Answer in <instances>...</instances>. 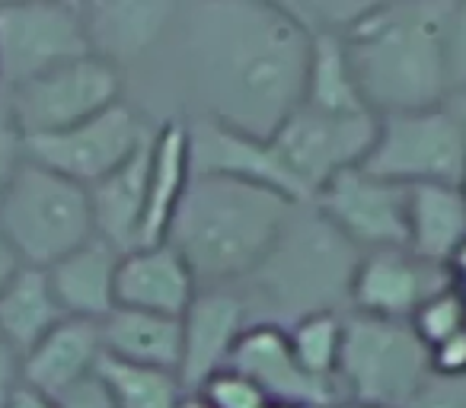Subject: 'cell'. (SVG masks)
<instances>
[{
    "label": "cell",
    "mask_w": 466,
    "mask_h": 408,
    "mask_svg": "<svg viewBox=\"0 0 466 408\" xmlns=\"http://www.w3.org/2000/svg\"><path fill=\"white\" fill-rule=\"evenodd\" d=\"M20 363H23V357L16 354L4 338H0V408L7 405V399L14 395V389L23 383Z\"/></svg>",
    "instance_id": "obj_35"
},
{
    "label": "cell",
    "mask_w": 466,
    "mask_h": 408,
    "mask_svg": "<svg viewBox=\"0 0 466 408\" xmlns=\"http://www.w3.org/2000/svg\"><path fill=\"white\" fill-rule=\"evenodd\" d=\"M447 10L451 0H368L342 33L358 90L374 115L447 103Z\"/></svg>",
    "instance_id": "obj_2"
},
{
    "label": "cell",
    "mask_w": 466,
    "mask_h": 408,
    "mask_svg": "<svg viewBox=\"0 0 466 408\" xmlns=\"http://www.w3.org/2000/svg\"><path fill=\"white\" fill-rule=\"evenodd\" d=\"M444 71L447 90L466 93V0H451L444 26Z\"/></svg>",
    "instance_id": "obj_31"
},
{
    "label": "cell",
    "mask_w": 466,
    "mask_h": 408,
    "mask_svg": "<svg viewBox=\"0 0 466 408\" xmlns=\"http://www.w3.org/2000/svg\"><path fill=\"white\" fill-rule=\"evenodd\" d=\"M304 105L323 112H370L358 90L355 71L345 55L342 35H310V61H307Z\"/></svg>",
    "instance_id": "obj_26"
},
{
    "label": "cell",
    "mask_w": 466,
    "mask_h": 408,
    "mask_svg": "<svg viewBox=\"0 0 466 408\" xmlns=\"http://www.w3.org/2000/svg\"><path fill=\"white\" fill-rule=\"evenodd\" d=\"M7 96L23 134H52L122 103V71L96 55H84L14 86Z\"/></svg>",
    "instance_id": "obj_11"
},
{
    "label": "cell",
    "mask_w": 466,
    "mask_h": 408,
    "mask_svg": "<svg viewBox=\"0 0 466 408\" xmlns=\"http://www.w3.org/2000/svg\"><path fill=\"white\" fill-rule=\"evenodd\" d=\"M179 408H211V405H208L198 393H186V395H182V402H179Z\"/></svg>",
    "instance_id": "obj_41"
},
{
    "label": "cell",
    "mask_w": 466,
    "mask_h": 408,
    "mask_svg": "<svg viewBox=\"0 0 466 408\" xmlns=\"http://www.w3.org/2000/svg\"><path fill=\"white\" fill-rule=\"evenodd\" d=\"M285 332H288V344H291L304 373H310L313 380L336 383L339 357H342L345 313L339 310L310 313V316L285 325Z\"/></svg>",
    "instance_id": "obj_28"
},
{
    "label": "cell",
    "mask_w": 466,
    "mask_h": 408,
    "mask_svg": "<svg viewBox=\"0 0 466 408\" xmlns=\"http://www.w3.org/2000/svg\"><path fill=\"white\" fill-rule=\"evenodd\" d=\"M332 408H374V405H361V402H336Z\"/></svg>",
    "instance_id": "obj_42"
},
{
    "label": "cell",
    "mask_w": 466,
    "mask_h": 408,
    "mask_svg": "<svg viewBox=\"0 0 466 408\" xmlns=\"http://www.w3.org/2000/svg\"><path fill=\"white\" fill-rule=\"evenodd\" d=\"M157 128L135 105L116 103L74 128L26 137V160L90 188L147 147Z\"/></svg>",
    "instance_id": "obj_9"
},
{
    "label": "cell",
    "mask_w": 466,
    "mask_h": 408,
    "mask_svg": "<svg viewBox=\"0 0 466 408\" xmlns=\"http://www.w3.org/2000/svg\"><path fill=\"white\" fill-rule=\"evenodd\" d=\"M447 284H451L447 268L419 259L406 246L370 249L361 253L351 272L349 313L409 323L412 313Z\"/></svg>",
    "instance_id": "obj_13"
},
{
    "label": "cell",
    "mask_w": 466,
    "mask_h": 408,
    "mask_svg": "<svg viewBox=\"0 0 466 408\" xmlns=\"http://www.w3.org/2000/svg\"><path fill=\"white\" fill-rule=\"evenodd\" d=\"M99 335H103V354L116 357V361L179 373L182 323L176 316L116 306L99 323Z\"/></svg>",
    "instance_id": "obj_24"
},
{
    "label": "cell",
    "mask_w": 466,
    "mask_h": 408,
    "mask_svg": "<svg viewBox=\"0 0 466 408\" xmlns=\"http://www.w3.org/2000/svg\"><path fill=\"white\" fill-rule=\"evenodd\" d=\"M431 376L428 348L400 319L345 313L342 357L336 386L342 402L374 408H402Z\"/></svg>",
    "instance_id": "obj_6"
},
{
    "label": "cell",
    "mask_w": 466,
    "mask_h": 408,
    "mask_svg": "<svg viewBox=\"0 0 466 408\" xmlns=\"http://www.w3.org/2000/svg\"><path fill=\"white\" fill-rule=\"evenodd\" d=\"M428 367L441 380H466V329L428 348Z\"/></svg>",
    "instance_id": "obj_33"
},
{
    "label": "cell",
    "mask_w": 466,
    "mask_h": 408,
    "mask_svg": "<svg viewBox=\"0 0 466 408\" xmlns=\"http://www.w3.org/2000/svg\"><path fill=\"white\" fill-rule=\"evenodd\" d=\"M402 408H466V380H441L428 376V383Z\"/></svg>",
    "instance_id": "obj_34"
},
{
    "label": "cell",
    "mask_w": 466,
    "mask_h": 408,
    "mask_svg": "<svg viewBox=\"0 0 466 408\" xmlns=\"http://www.w3.org/2000/svg\"><path fill=\"white\" fill-rule=\"evenodd\" d=\"M298 201L253 182L192 175L169 224L167 243L198 287H237L262 265Z\"/></svg>",
    "instance_id": "obj_3"
},
{
    "label": "cell",
    "mask_w": 466,
    "mask_h": 408,
    "mask_svg": "<svg viewBox=\"0 0 466 408\" xmlns=\"http://www.w3.org/2000/svg\"><path fill=\"white\" fill-rule=\"evenodd\" d=\"M447 274H451V284L460 291V297L466 300V243L453 253V259L447 262Z\"/></svg>",
    "instance_id": "obj_38"
},
{
    "label": "cell",
    "mask_w": 466,
    "mask_h": 408,
    "mask_svg": "<svg viewBox=\"0 0 466 408\" xmlns=\"http://www.w3.org/2000/svg\"><path fill=\"white\" fill-rule=\"evenodd\" d=\"M374 137V112H323L300 103L268 141L310 201L339 173L361 166Z\"/></svg>",
    "instance_id": "obj_8"
},
{
    "label": "cell",
    "mask_w": 466,
    "mask_h": 408,
    "mask_svg": "<svg viewBox=\"0 0 466 408\" xmlns=\"http://www.w3.org/2000/svg\"><path fill=\"white\" fill-rule=\"evenodd\" d=\"M406 249L447 268L466 243V198L460 185H412L406 204Z\"/></svg>",
    "instance_id": "obj_23"
},
{
    "label": "cell",
    "mask_w": 466,
    "mask_h": 408,
    "mask_svg": "<svg viewBox=\"0 0 466 408\" xmlns=\"http://www.w3.org/2000/svg\"><path fill=\"white\" fill-rule=\"evenodd\" d=\"M96 380L109 395L112 408H179L186 395V386L173 370L141 367L109 354L99 357Z\"/></svg>",
    "instance_id": "obj_27"
},
{
    "label": "cell",
    "mask_w": 466,
    "mask_h": 408,
    "mask_svg": "<svg viewBox=\"0 0 466 408\" xmlns=\"http://www.w3.org/2000/svg\"><path fill=\"white\" fill-rule=\"evenodd\" d=\"M4 408H61V402L52 399V395H46V393H39V389L26 386V383H20Z\"/></svg>",
    "instance_id": "obj_37"
},
{
    "label": "cell",
    "mask_w": 466,
    "mask_h": 408,
    "mask_svg": "<svg viewBox=\"0 0 466 408\" xmlns=\"http://www.w3.org/2000/svg\"><path fill=\"white\" fill-rule=\"evenodd\" d=\"M192 393H198L211 408H268L272 405V399H268L249 376H243L240 370H233V367H224V370H218V373H211L198 389H192Z\"/></svg>",
    "instance_id": "obj_30"
},
{
    "label": "cell",
    "mask_w": 466,
    "mask_h": 408,
    "mask_svg": "<svg viewBox=\"0 0 466 408\" xmlns=\"http://www.w3.org/2000/svg\"><path fill=\"white\" fill-rule=\"evenodd\" d=\"M80 10L90 55L116 65L118 71L157 48L179 16L176 0H86Z\"/></svg>",
    "instance_id": "obj_17"
},
{
    "label": "cell",
    "mask_w": 466,
    "mask_h": 408,
    "mask_svg": "<svg viewBox=\"0 0 466 408\" xmlns=\"http://www.w3.org/2000/svg\"><path fill=\"white\" fill-rule=\"evenodd\" d=\"M118 262H122V253L93 236L90 243L46 268L65 316L103 323L116 310Z\"/></svg>",
    "instance_id": "obj_20"
},
{
    "label": "cell",
    "mask_w": 466,
    "mask_h": 408,
    "mask_svg": "<svg viewBox=\"0 0 466 408\" xmlns=\"http://www.w3.org/2000/svg\"><path fill=\"white\" fill-rule=\"evenodd\" d=\"M61 408H112V402L106 395V389L99 386V380L93 376V380L80 383L74 393H67L61 399Z\"/></svg>",
    "instance_id": "obj_36"
},
{
    "label": "cell",
    "mask_w": 466,
    "mask_h": 408,
    "mask_svg": "<svg viewBox=\"0 0 466 408\" xmlns=\"http://www.w3.org/2000/svg\"><path fill=\"white\" fill-rule=\"evenodd\" d=\"M447 105L453 109V115L460 118V128H463V144H466V93H453L447 96ZM460 192L466 198V163H463V182H460Z\"/></svg>",
    "instance_id": "obj_40"
},
{
    "label": "cell",
    "mask_w": 466,
    "mask_h": 408,
    "mask_svg": "<svg viewBox=\"0 0 466 408\" xmlns=\"http://www.w3.org/2000/svg\"><path fill=\"white\" fill-rule=\"evenodd\" d=\"M186 131L192 175H224V179L253 182V185H266L298 204H307L304 192L288 173L272 141L243 134L237 128L211 122V118H192L186 122Z\"/></svg>",
    "instance_id": "obj_15"
},
{
    "label": "cell",
    "mask_w": 466,
    "mask_h": 408,
    "mask_svg": "<svg viewBox=\"0 0 466 408\" xmlns=\"http://www.w3.org/2000/svg\"><path fill=\"white\" fill-rule=\"evenodd\" d=\"M0 234L20 265H55L96 236L86 188L26 160L0 192Z\"/></svg>",
    "instance_id": "obj_5"
},
{
    "label": "cell",
    "mask_w": 466,
    "mask_h": 408,
    "mask_svg": "<svg viewBox=\"0 0 466 408\" xmlns=\"http://www.w3.org/2000/svg\"><path fill=\"white\" fill-rule=\"evenodd\" d=\"M90 55L84 10L74 0L0 4V86L14 90L39 74Z\"/></svg>",
    "instance_id": "obj_10"
},
{
    "label": "cell",
    "mask_w": 466,
    "mask_h": 408,
    "mask_svg": "<svg viewBox=\"0 0 466 408\" xmlns=\"http://www.w3.org/2000/svg\"><path fill=\"white\" fill-rule=\"evenodd\" d=\"M466 144L460 118L447 103L431 109L377 115V137L361 169L412 185H460L463 182Z\"/></svg>",
    "instance_id": "obj_7"
},
{
    "label": "cell",
    "mask_w": 466,
    "mask_h": 408,
    "mask_svg": "<svg viewBox=\"0 0 466 408\" xmlns=\"http://www.w3.org/2000/svg\"><path fill=\"white\" fill-rule=\"evenodd\" d=\"M192 182V163H188V131L186 122L160 124L150 144L147 160V201H144V224L137 246L167 243L169 224L176 217L182 194Z\"/></svg>",
    "instance_id": "obj_22"
},
{
    "label": "cell",
    "mask_w": 466,
    "mask_h": 408,
    "mask_svg": "<svg viewBox=\"0 0 466 408\" xmlns=\"http://www.w3.org/2000/svg\"><path fill=\"white\" fill-rule=\"evenodd\" d=\"M230 367L256 383L272 402L300 408H332L342 402L336 383L313 380L294 357L288 332L275 323H253L230 354Z\"/></svg>",
    "instance_id": "obj_16"
},
{
    "label": "cell",
    "mask_w": 466,
    "mask_h": 408,
    "mask_svg": "<svg viewBox=\"0 0 466 408\" xmlns=\"http://www.w3.org/2000/svg\"><path fill=\"white\" fill-rule=\"evenodd\" d=\"M150 144L144 150H137L125 166H118L116 173H109L96 185L86 188L90 214H93V234H96V240L118 249L122 255L137 249V243H141Z\"/></svg>",
    "instance_id": "obj_21"
},
{
    "label": "cell",
    "mask_w": 466,
    "mask_h": 408,
    "mask_svg": "<svg viewBox=\"0 0 466 408\" xmlns=\"http://www.w3.org/2000/svg\"><path fill=\"white\" fill-rule=\"evenodd\" d=\"M409 325H412V332L421 338L425 348H434V344H441L444 338L466 329V300L460 297L457 287L447 284L444 291L431 294V297L412 313Z\"/></svg>",
    "instance_id": "obj_29"
},
{
    "label": "cell",
    "mask_w": 466,
    "mask_h": 408,
    "mask_svg": "<svg viewBox=\"0 0 466 408\" xmlns=\"http://www.w3.org/2000/svg\"><path fill=\"white\" fill-rule=\"evenodd\" d=\"M182 323L179 380L186 393L198 389L218 370L230 367V354L253 325V310L240 287H198Z\"/></svg>",
    "instance_id": "obj_14"
},
{
    "label": "cell",
    "mask_w": 466,
    "mask_h": 408,
    "mask_svg": "<svg viewBox=\"0 0 466 408\" xmlns=\"http://www.w3.org/2000/svg\"><path fill=\"white\" fill-rule=\"evenodd\" d=\"M195 294H198V281L169 243L137 246L118 262L116 306L179 319Z\"/></svg>",
    "instance_id": "obj_18"
},
{
    "label": "cell",
    "mask_w": 466,
    "mask_h": 408,
    "mask_svg": "<svg viewBox=\"0 0 466 408\" xmlns=\"http://www.w3.org/2000/svg\"><path fill=\"white\" fill-rule=\"evenodd\" d=\"M268 408H300V405H288V402H272Z\"/></svg>",
    "instance_id": "obj_43"
},
{
    "label": "cell",
    "mask_w": 466,
    "mask_h": 408,
    "mask_svg": "<svg viewBox=\"0 0 466 408\" xmlns=\"http://www.w3.org/2000/svg\"><path fill=\"white\" fill-rule=\"evenodd\" d=\"M16 268H20V259H16L14 249H10V243L4 240V234H0V287L14 278Z\"/></svg>",
    "instance_id": "obj_39"
},
{
    "label": "cell",
    "mask_w": 466,
    "mask_h": 408,
    "mask_svg": "<svg viewBox=\"0 0 466 408\" xmlns=\"http://www.w3.org/2000/svg\"><path fill=\"white\" fill-rule=\"evenodd\" d=\"M23 163H26V134L16 124L7 90L0 86V192L20 173Z\"/></svg>",
    "instance_id": "obj_32"
},
{
    "label": "cell",
    "mask_w": 466,
    "mask_h": 408,
    "mask_svg": "<svg viewBox=\"0 0 466 408\" xmlns=\"http://www.w3.org/2000/svg\"><path fill=\"white\" fill-rule=\"evenodd\" d=\"M182 48L198 118L268 141L304 103L310 33L285 0H195Z\"/></svg>",
    "instance_id": "obj_1"
},
{
    "label": "cell",
    "mask_w": 466,
    "mask_h": 408,
    "mask_svg": "<svg viewBox=\"0 0 466 408\" xmlns=\"http://www.w3.org/2000/svg\"><path fill=\"white\" fill-rule=\"evenodd\" d=\"M358 259L361 253L310 201L298 204L272 253L247 278L253 284V297L247 294L249 310L253 304H268L275 313L298 323L310 313L349 306V284Z\"/></svg>",
    "instance_id": "obj_4"
},
{
    "label": "cell",
    "mask_w": 466,
    "mask_h": 408,
    "mask_svg": "<svg viewBox=\"0 0 466 408\" xmlns=\"http://www.w3.org/2000/svg\"><path fill=\"white\" fill-rule=\"evenodd\" d=\"M310 204L358 249H400L406 246V204L409 188L355 166L326 182Z\"/></svg>",
    "instance_id": "obj_12"
},
{
    "label": "cell",
    "mask_w": 466,
    "mask_h": 408,
    "mask_svg": "<svg viewBox=\"0 0 466 408\" xmlns=\"http://www.w3.org/2000/svg\"><path fill=\"white\" fill-rule=\"evenodd\" d=\"M65 319L46 268L20 265L14 278L0 287V338L20 357Z\"/></svg>",
    "instance_id": "obj_25"
},
{
    "label": "cell",
    "mask_w": 466,
    "mask_h": 408,
    "mask_svg": "<svg viewBox=\"0 0 466 408\" xmlns=\"http://www.w3.org/2000/svg\"><path fill=\"white\" fill-rule=\"evenodd\" d=\"M99 357H103L99 323L67 316L35 348H29L23 354L20 373L26 386L39 389V393L61 402L80 383L96 376Z\"/></svg>",
    "instance_id": "obj_19"
}]
</instances>
